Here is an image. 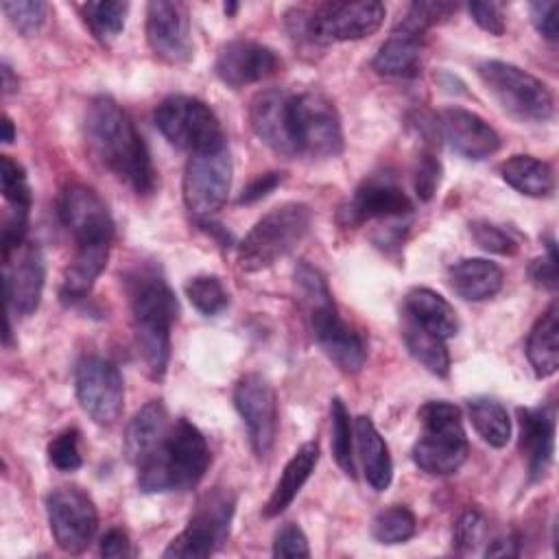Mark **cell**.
<instances>
[{
    "mask_svg": "<svg viewBox=\"0 0 559 559\" xmlns=\"http://www.w3.org/2000/svg\"><path fill=\"white\" fill-rule=\"evenodd\" d=\"M85 138L94 157L138 194L155 190L157 177L148 148L129 114L109 96H98L85 114Z\"/></svg>",
    "mask_w": 559,
    "mask_h": 559,
    "instance_id": "cell-1",
    "label": "cell"
},
{
    "mask_svg": "<svg viewBox=\"0 0 559 559\" xmlns=\"http://www.w3.org/2000/svg\"><path fill=\"white\" fill-rule=\"evenodd\" d=\"M210 461L212 456L203 432L179 417L170 421L157 445L135 465L138 485L146 493L186 491L199 485Z\"/></svg>",
    "mask_w": 559,
    "mask_h": 559,
    "instance_id": "cell-2",
    "label": "cell"
},
{
    "mask_svg": "<svg viewBox=\"0 0 559 559\" xmlns=\"http://www.w3.org/2000/svg\"><path fill=\"white\" fill-rule=\"evenodd\" d=\"M131 321L140 360L146 373L162 380L170 358V328L177 317V299L155 271H140L129 280Z\"/></svg>",
    "mask_w": 559,
    "mask_h": 559,
    "instance_id": "cell-3",
    "label": "cell"
},
{
    "mask_svg": "<svg viewBox=\"0 0 559 559\" xmlns=\"http://www.w3.org/2000/svg\"><path fill=\"white\" fill-rule=\"evenodd\" d=\"M295 284L308 312L314 341L323 354L345 373L360 371L367 360V345L362 336L341 319L323 273L308 262H299Z\"/></svg>",
    "mask_w": 559,
    "mask_h": 559,
    "instance_id": "cell-4",
    "label": "cell"
},
{
    "mask_svg": "<svg viewBox=\"0 0 559 559\" xmlns=\"http://www.w3.org/2000/svg\"><path fill=\"white\" fill-rule=\"evenodd\" d=\"M417 417L421 437L413 445L415 465L432 476L454 474L467 459L461 408L443 400H432L419 408Z\"/></svg>",
    "mask_w": 559,
    "mask_h": 559,
    "instance_id": "cell-5",
    "label": "cell"
},
{
    "mask_svg": "<svg viewBox=\"0 0 559 559\" xmlns=\"http://www.w3.org/2000/svg\"><path fill=\"white\" fill-rule=\"evenodd\" d=\"M310 223L312 210L306 203H282L273 207L238 245V266L247 273L269 269L301 242Z\"/></svg>",
    "mask_w": 559,
    "mask_h": 559,
    "instance_id": "cell-6",
    "label": "cell"
},
{
    "mask_svg": "<svg viewBox=\"0 0 559 559\" xmlns=\"http://www.w3.org/2000/svg\"><path fill=\"white\" fill-rule=\"evenodd\" d=\"M478 76L500 107L522 122H548L555 114L550 90L526 70L507 61H485L478 66Z\"/></svg>",
    "mask_w": 559,
    "mask_h": 559,
    "instance_id": "cell-7",
    "label": "cell"
},
{
    "mask_svg": "<svg viewBox=\"0 0 559 559\" xmlns=\"http://www.w3.org/2000/svg\"><path fill=\"white\" fill-rule=\"evenodd\" d=\"M290 138L295 155L325 159L343 151V127L334 103L321 92L290 98Z\"/></svg>",
    "mask_w": 559,
    "mask_h": 559,
    "instance_id": "cell-8",
    "label": "cell"
},
{
    "mask_svg": "<svg viewBox=\"0 0 559 559\" xmlns=\"http://www.w3.org/2000/svg\"><path fill=\"white\" fill-rule=\"evenodd\" d=\"M153 120L173 146L190 151V155L225 144L216 114L199 98L183 94L168 96L157 105Z\"/></svg>",
    "mask_w": 559,
    "mask_h": 559,
    "instance_id": "cell-9",
    "label": "cell"
},
{
    "mask_svg": "<svg viewBox=\"0 0 559 559\" xmlns=\"http://www.w3.org/2000/svg\"><path fill=\"white\" fill-rule=\"evenodd\" d=\"M234 496L223 489H214L199 500L188 526L166 546L164 557H210L229 535V522L234 515Z\"/></svg>",
    "mask_w": 559,
    "mask_h": 559,
    "instance_id": "cell-10",
    "label": "cell"
},
{
    "mask_svg": "<svg viewBox=\"0 0 559 559\" xmlns=\"http://www.w3.org/2000/svg\"><path fill=\"white\" fill-rule=\"evenodd\" d=\"M231 155L227 144L192 153L183 170V201L194 216H212L223 207L231 186Z\"/></svg>",
    "mask_w": 559,
    "mask_h": 559,
    "instance_id": "cell-11",
    "label": "cell"
},
{
    "mask_svg": "<svg viewBox=\"0 0 559 559\" xmlns=\"http://www.w3.org/2000/svg\"><path fill=\"white\" fill-rule=\"evenodd\" d=\"M48 524L57 546L63 552H83L98 528V511L90 493L76 485H63L48 493Z\"/></svg>",
    "mask_w": 559,
    "mask_h": 559,
    "instance_id": "cell-12",
    "label": "cell"
},
{
    "mask_svg": "<svg viewBox=\"0 0 559 559\" xmlns=\"http://www.w3.org/2000/svg\"><path fill=\"white\" fill-rule=\"evenodd\" d=\"M74 386L81 408L100 426L122 415L124 384L118 367L100 356H85L76 362Z\"/></svg>",
    "mask_w": 559,
    "mask_h": 559,
    "instance_id": "cell-13",
    "label": "cell"
},
{
    "mask_svg": "<svg viewBox=\"0 0 559 559\" xmlns=\"http://www.w3.org/2000/svg\"><path fill=\"white\" fill-rule=\"evenodd\" d=\"M234 404L242 417L251 450L264 459L277 437V397L271 382L260 373H247L236 382Z\"/></svg>",
    "mask_w": 559,
    "mask_h": 559,
    "instance_id": "cell-14",
    "label": "cell"
},
{
    "mask_svg": "<svg viewBox=\"0 0 559 559\" xmlns=\"http://www.w3.org/2000/svg\"><path fill=\"white\" fill-rule=\"evenodd\" d=\"M384 15V4L376 0L325 2L310 11L312 35L317 44L362 39L382 26Z\"/></svg>",
    "mask_w": 559,
    "mask_h": 559,
    "instance_id": "cell-15",
    "label": "cell"
},
{
    "mask_svg": "<svg viewBox=\"0 0 559 559\" xmlns=\"http://www.w3.org/2000/svg\"><path fill=\"white\" fill-rule=\"evenodd\" d=\"M146 39L155 57L164 63L181 66L192 57V37L188 9L173 0H153L146 4Z\"/></svg>",
    "mask_w": 559,
    "mask_h": 559,
    "instance_id": "cell-16",
    "label": "cell"
},
{
    "mask_svg": "<svg viewBox=\"0 0 559 559\" xmlns=\"http://www.w3.org/2000/svg\"><path fill=\"white\" fill-rule=\"evenodd\" d=\"M2 286L7 308L15 314H33L44 290V258L31 242L20 245L2 258Z\"/></svg>",
    "mask_w": 559,
    "mask_h": 559,
    "instance_id": "cell-17",
    "label": "cell"
},
{
    "mask_svg": "<svg viewBox=\"0 0 559 559\" xmlns=\"http://www.w3.org/2000/svg\"><path fill=\"white\" fill-rule=\"evenodd\" d=\"M61 223L76 242H111L114 221L105 201L87 186L72 183L59 199Z\"/></svg>",
    "mask_w": 559,
    "mask_h": 559,
    "instance_id": "cell-18",
    "label": "cell"
},
{
    "mask_svg": "<svg viewBox=\"0 0 559 559\" xmlns=\"http://www.w3.org/2000/svg\"><path fill=\"white\" fill-rule=\"evenodd\" d=\"M280 66L273 48L251 39H234L221 48L214 70L225 85L238 90L275 74Z\"/></svg>",
    "mask_w": 559,
    "mask_h": 559,
    "instance_id": "cell-19",
    "label": "cell"
},
{
    "mask_svg": "<svg viewBox=\"0 0 559 559\" xmlns=\"http://www.w3.org/2000/svg\"><path fill=\"white\" fill-rule=\"evenodd\" d=\"M437 129L454 153L474 162L485 159L500 148L498 131L478 114L461 107L443 109L439 114Z\"/></svg>",
    "mask_w": 559,
    "mask_h": 559,
    "instance_id": "cell-20",
    "label": "cell"
},
{
    "mask_svg": "<svg viewBox=\"0 0 559 559\" xmlns=\"http://www.w3.org/2000/svg\"><path fill=\"white\" fill-rule=\"evenodd\" d=\"M290 98L284 90H262L249 105V122L255 135L275 153L295 157L290 138Z\"/></svg>",
    "mask_w": 559,
    "mask_h": 559,
    "instance_id": "cell-21",
    "label": "cell"
},
{
    "mask_svg": "<svg viewBox=\"0 0 559 559\" xmlns=\"http://www.w3.org/2000/svg\"><path fill=\"white\" fill-rule=\"evenodd\" d=\"M413 212V203L406 192L389 177H369L365 179L347 207L352 223H362L371 218H402Z\"/></svg>",
    "mask_w": 559,
    "mask_h": 559,
    "instance_id": "cell-22",
    "label": "cell"
},
{
    "mask_svg": "<svg viewBox=\"0 0 559 559\" xmlns=\"http://www.w3.org/2000/svg\"><path fill=\"white\" fill-rule=\"evenodd\" d=\"M520 417V450L526 456L528 476L539 480L555 454V411L552 406L518 408Z\"/></svg>",
    "mask_w": 559,
    "mask_h": 559,
    "instance_id": "cell-23",
    "label": "cell"
},
{
    "mask_svg": "<svg viewBox=\"0 0 559 559\" xmlns=\"http://www.w3.org/2000/svg\"><path fill=\"white\" fill-rule=\"evenodd\" d=\"M111 242H76V251L68 262L59 288V297L66 304L87 297L96 277L105 271Z\"/></svg>",
    "mask_w": 559,
    "mask_h": 559,
    "instance_id": "cell-24",
    "label": "cell"
},
{
    "mask_svg": "<svg viewBox=\"0 0 559 559\" xmlns=\"http://www.w3.org/2000/svg\"><path fill=\"white\" fill-rule=\"evenodd\" d=\"M450 288L465 301L491 299L504 282L502 269L485 258H465L448 269Z\"/></svg>",
    "mask_w": 559,
    "mask_h": 559,
    "instance_id": "cell-25",
    "label": "cell"
},
{
    "mask_svg": "<svg viewBox=\"0 0 559 559\" xmlns=\"http://www.w3.org/2000/svg\"><path fill=\"white\" fill-rule=\"evenodd\" d=\"M354 435H356L358 456H360L367 483L376 491H384L393 478V461H391L386 441L382 439V435L378 432L373 421L365 415L356 417Z\"/></svg>",
    "mask_w": 559,
    "mask_h": 559,
    "instance_id": "cell-26",
    "label": "cell"
},
{
    "mask_svg": "<svg viewBox=\"0 0 559 559\" xmlns=\"http://www.w3.org/2000/svg\"><path fill=\"white\" fill-rule=\"evenodd\" d=\"M404 314L419 323L421 328L430 330L432 334L441 336L443 341L459 332V319L454 308L445 297L430 288H411L404 297Z\"/></svg>",
    "mask_w": 559,
    "mask_h": 559,
    "instance_id": "cell-27",
    "label": "cell"
},
{
    "mask_svg": "<svg viewBox=\"0 0 559 559\" xmlns=\"http://www.w3.org/2000/svg\"><path fill=\"white\" fill-rule=\"evenodd\" d=\"M317 461H319V443L317 441H306L293 454V459L286 463L273 493L269 496V500L262 509V513L266 518H275V515L286 511V507L295 500V496L301 491V487L306 485V480L314 472Z\"/></svg>",
    "mask_w": 559,
    "mask_h": 559,
    "instance_id": "cell-28",
    "label": "cell"
},
{
    "mask_svg": "<svg viewBox=\"0 0 559 559\" xmlns=\"http://www.w3.org/2000/svg\"><path fill=\"white\" fill-rule=\"evenodd\" d=\"M170 415L166 406L157 400L144 404L129 421L124 430V454L127 459L138 465L162 439V435L170 426Z\"/></svg>",
    "mask_w": 559,
    "mask_h": 559,
    "instance_id": "cell-29",
    "label": "cell"
},
{
    "mask_svg": "<svg viewBox=\"0 0 559 559\" xmlns=\"http://www.w3.org/2000/svg\"><path fill=\"white\" fill-rule=\"evenodd\" d=\"M526 356L537 378H550L559 367V308L552 301L526 338Z\"/></svg>",
    "mask_w": 559,
    "mask_h": 559,
    "instance_id": "cell-30",
    "label": "cell"
},
{
    "mask_svg": "<svg viewBox=\"0 0 559 559\" xmlns=\"http://www.w3.org/2000/svg\"><path fill=\"white\" fill-rule=\"evenodd\" d=\"M371 66L382 76H417L421 66V37L393 28L391 37L378 48Z\"/></svg>",
    "mask_w": 559,
    "mask_h": 559,
    "instance_id": "cell-31",
    "label": "cell"
},
{
    "mask_svg": "<svg viewBox=\"0 0 559 559\" xmlns=\"http://www.w3.org/2000/svg\"><path fill=\"white\" fill-rule=\"evenodd\" d=\"M502 179L520 194L542 199L555 192V173L550 164L533 155H513L500 166Z\"/></svg>",
    "mask_w": 559,
    "mask_h": 559,
    "instance_id": "cell-32",
    "label": "cell"
},
{
    "mask_svg": "<svg viewBox=\"0 0 559 559\" xmlns=\"http://www.w3.org/2000/svg\"><path fill=\"white\" fill-rule=\"evenodd\" d=\"M402 336H404V345L408 349V354L430 373L445 378L450 371V354L445 347V341L437 334H432L430 330L421 328L419 323H415L413 319H408L404 314L402 321Z\"/></svg>",
    "mask_w": 559,
    "mask_h": 559,
    "instance_id": "cell-33",
    "label": "cell"
},
{
    "mask_svg": "<svg viewBox=\"0 0 559 559\" xmlns=\"http://www.w3.org/2000/svg\"><path fill=\"white\" fill-rule=\"evenodd\" d=\"M472 426L491 448H504L511 439V419L507 408L491 397H474L467 402Z\"/></svg>",
    "mask_w": 559,
    "mask_h": 559,
    "instance_id": "cell-34",
    "label": "cell"
},
{
    "mask_svg": "<svg viewBox=\"0 0 559 559\" xmlns=\"http://www.w3.org/2000/svg\"><path fill=\"white\" fill-rule=\"evenodd\" d=\"M81 11H83V20L90 26V31L94 33V37L103 44H109L124 28V20H127V13H129V2L96 0V2H85L81 7Z\"/></svg>",
    "mask_w": 559,
    "mask_h": 559,
    "instance_id": "cell-35",
    "label": "cell"
},
{
    "mask_svg": "<svg viewBox=\"0 0 559 559\" xmlns=\"http://www.w3.org/2000/svg\"><path fill=\"white\" fill-rule=\"evenodd\" d=\"M415 531H417V520H415L413 511L402 504L380 511L371 524L373 539L380 544H386V546L408 542L415 535Z\"/></svg>",
    "mask_w": 559,
    "mask_h": 559,
    "instance_id": "cell-36",
    "label": "cell"
},
{
    "mask_svg": "<svg viewBox=\"0 0 559 559\" xmlns=\"http://www.w3.org/2000/svg\"><path fill=\"white\" fill-rule=\"evenodd\" d=\"M330 424H332V454L336 465L349 476H356V463H354V443H352V424L349 413L345 408V402L341 397H334L330 402Z\"/></svg>",
    "mask_w": 559,
    "mask_h": 559,
    "instance_id": "cell-37",
    "label": "cell"
},
{
    "mask_svg": "<svg viewBox=\"0 0 559 559\" xmlns=\"http://www.w3.org/2000/svg\"><path fill=\"white\" fill-rule=\"evenodd\" d=\"M188 301L207 317L223 312L229 304V293L225 290L223 282L214 275H194L183 286Z\"/></svg>",
    "mask_w": 559,
    "mask_h": 559,
    "instance_id": "cell-38",
    "label": "cell"
},
{
    "mask_svg": "<svg viewBox=\"0 0 559 559\" xmlns=\"http://www.w3.org/2000/svg\"><path fill=\"white\" fill-rule=\"evenodd\" d=\"M2 197L13 210H31V186L24 168L9 155H0Z\"/></svg>",
    "mask_w": 559,
    "mask_h": 559,
    "instance_id": "cell-39",
    "label": "cell"
},
{
    "mask_svg": "<svg viewBox=\"0 0 559 559\" xmlns=\"http://www.w3.org/2000/svg\"><path fill=\"white\" fill-rule=\"evenodd\" d=\"M2 11L22 35H35L46 20L48 7L41 0H9L2 2Z\"/></svg>",
    "mask_w": 559,
    "mask_h": 559,
    "instance_id": "cell-40",
    "label": "cell"
},
{
    "mask_svg": "<svg viewBox=\"0 0 559 559\" xmlns=\"http://www.w3.org/2000/svg\"><path fill=\"white\" fill-rule=\"evenodd\" d=\"M48 459L61 472L79 469L83 463V456L79 450V430L68 428V430L59 432L48 445Z\"/></svg>",
    "mask_w": 559,
    "mask_h": 559,
    "instance_id": "cell-41",
    "label": "cell"
},
{
    "mask_svg": "<svg viewBox=\"0 0 559 559\" xmlns=\"http://www.w3.org/2000/svg\"><path fill=\"white\" fill-rule=\"evenodd\" d=\"M469 234L476 240V245L489 253L498 255H513L518 251V242L498 225L489 221H474L469 223Z\"/></svg>",
    "mask_w": 559,
    "mask_h": 559,
    "instance_id": "cell-42",
    "label": "cell"
},
{
    "mask_svg": "<svg viewBox=\"0 0 559 559\" xmlns=\"http://www.w3.org/2000/svg\"><path fill=\"white\" fill-rule=\"evenodd\" d=\"M441 181V164L435 155L426 153L419 157L415 168V192L421 201H430Z\"/></svg>",
    "mask_w": 559,
    "mask_h": 559,
    "instance_id": "cell-43",
    "label": "cell"
},
{
    "mask_svg": "<svg viewBox=\"0 0 559 559\" xmlns=\"http://www.w3.org/2000/svg\"><path fill=\"white\" fill-rule=\"evenodd\" d=\"M273 557H310L308 539L297 524H286L280 528L273 542Z\"/></svg>",
    "mask_w": 559,
    "mask_h": 559,
    "instance_id": "cell-44",
    "label": "cell"
},
{
    "mask_svg": "<svg viewBox=\"0 0 559 559\" xmlns=\"http://www.w3.org/2000/svg\"><path fill=\"white\" fill-rule=\"evenodd\" d=\"M467 11H469L472 20L489 35L500 37L504 33L507 24H504V15H502V7L498 2H469Z\"/></svg>",
    "mask_w": 559,
    "mask_h": 559,
    "instance_id": "cell-45",
    "label": "cell"
},
{
    "mask_svg": "<svg viewBox=\"0 0 559 559\" xmlns=\"http://www.w3.org/2000/svg\"><path fill=\"white\" fill-rule=\"evenodd\" d=\"M483 533V518L478 511H465L454 526V546L459 552L474 550Z\"/></svg>",
    "mask_w": 559,
    "mask_h": 559,
    "instance_id": "cell-46",
    "label": "cell"
},
{
    "mask_svg": "<svg viewBox=\"0 0 559 559\" xmlns=\"http://www.w3.org/2000/svg\"><path fill=\"white\" fill-rule=\"evenodd\" d=\"M557 2H531V20L539 35L555 41L559 37V22H557Z\"/></svg>",
    "mask_w": 559,
    "mask_h": 559,
    "instance_id": "cell-47",
    "label": "cell"
},
{
    "mask_svg": "<svg viewBox=\"0 0 559 559\" xmlns=\"http://www.w3.org/2000/svg\"><path fill=\"white\" fill-rule=\"evenodd\" d=\"M528 275L537 286L557 288V251H555V242H548V255L546 258H537L531 262L528 266Z\"/></svg>",
    "mask_w": 559,
    "mask_h": 559,
    "instance_id": "cell-48",
    "label": "cell"
},
{
    "mask_svg": "<svg viewBox=\"0 0 559 559\" xmlns=\"http://www.w3.org/2000/svg\"><path fill=\"white\" fill-rule=\"evenodd\" d=\"M280 183H282V173H275V170L262 173V175L253 177V179L247 183V188H245L242 194L238 197V203H245V205L255 203V201L264 199L266 194H271Z\"/></svg>",
    "mask_w": 559,
    "mask_h": 559,
    "instance_id": "cell-49",
    "label": "cell"
},
{
    "mask_svg": "<svg viewBox=\"0 0 559 559\" xmlns=\"http://www.w3.org/2000/svg\"><path fill=\"white\" fill-rule=\"evenodd\" d=\"M131 550V542L127 537L124 531L120 528H109L103 537H100V555L103 557H129Z\"/></svg>",
    "mask_w": 559,
    "mask_h": 559,
    "instance_id": "cell-50",
    "label": "cell"
},
{
    "mask_svg": "<svg viewBox=\"0 0 559 559\" xmlns=\"http://www.w3.org/2000/svg\"><path fill=\"white\" fill-rule=\"evenodd\" d=\"M487 557H515L520 555V542L515 537H500L485 550Z\"/></svg>",
    "mask_w": 559,
    "mask_h": 559,
    "instance_id": "cell-51",
    "label": "cell"
},
{
    "mask_svg": "<svg viewBox=\"0 0 559 559\" xmlns=\"http://www.w3.org/2000/svg\"><path fill=\"white\" fill-rule=\"evenodd\" d=\"M2 92L4 94L17 92V76L13 74V70H11V66L7 61H2Z\"/></svg>",
    "mask_w": 559,
    "mask_h": 559,
    "instance_id": "cell-52",
    "label": "cell"
},
{
    "mask_svg": "<svg viewBox=\"0 0 559 559\" xmlns=\"http://www.w3.org/2000/svg\"><path fill=\"white\" fill-rule=\"evenodd\" d=\"M15 140V127L9 116H2V142L11 144Z\"/></svg>",
    "mask_w": 559,
    "mask_h": 559,
    "instance_id": "cell-53",
    "label": "cell"
},
{
    "mask_svg": "<svg viewBox=\"0 0 559 559\" xmlns=\"http://www.w3.org/2000/svg\"><path fill=\"white\" fill-rule=\"evenodd\" d=\"M236 9H238V4H234V2H229V4H225V13H227V15H231V13H234V11H236Z\"/></svg>",
    "mask_w": 559,
    "mask_h": 559,
    "instance_id": "cell-54",
    "label": "cell"
}]
</instances>
